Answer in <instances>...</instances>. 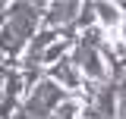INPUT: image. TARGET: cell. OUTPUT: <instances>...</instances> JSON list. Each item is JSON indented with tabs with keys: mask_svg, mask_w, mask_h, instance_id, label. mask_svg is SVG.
<instances>
[{
	"mask_svg": "<svg viewBox=\"0 0 126 119\" xmlns=\"http://www.w3.org/2000/svg\"><path fill=\"white\" fill-rule=\"evenodd\" d=\"M69 97V91H63L57 82H50V78H41L35 88H29L25 94V100H22V113L29 119H44V116H54L57 113V107L63 104Z\"/></svg>",
	"mask_w": 126,
	"mask_h": 119,
	"instance_id": "cell-1",
	"label": "cell"
},
{
	"mask_svg": "<svg viewBox=\"0 0 126 119\" xmlns=\"http://www.w3.org/2000/svg\"><path fill=\"white\" fill-rule=\"evenodd\" d=\"M44 10H47V3L13 0V3H10V19H6V25H10L16 35H22L25 41H32L38 31L44 28Z\"/></svg>",
	"mask_w": 126,
	"mask_h": 119,
	"instance_id": "cell-2",
	"label": "cell"
},
{
	"mask_svg": "<svg viewBox=\"0 0 126 119\" xmlns=\"http://www.w3.org/2000/svg\"><path fill=\"white\" fill-rule=\"evenodd\" d=\"M69 60H73V66H76L79 72H82L85 82H92V85H104V82H110L107 66H104V60H101V50H94V47L76 41L73 50H69Z\"/></svg>",
	"mask_w": 126,
	"mask_h": 119,
	"instance_id": "cell-3",
	"label": "cell"
},
{
	"mask_svg": "<svg viewBox=\"0 0 126 119\" xmlns=\"http://www.w3.org/2000/svg\"><path fill=\"white\" fill-rule=\"evenodd\" d=\"M98 119H120V82H104L94 85V94L88 100Z\"/></svg>",
	"mask_w": 126,
	"mask_h": 119,
	"instance_id": "cell-4",
	"label": "cell"
},
{
	"mask_svg": "<svg viewBox=\"0 0 126 119\" xmlns=\"http://www.w3.org/2000/svg\"><path fill=\"white\" fill-rule=\"evenodd\" d=\"M82 10V0H50L44 10V28L69 31L76 25V16Z\"/></svg>",
	"mask_w": 126,
	"mask_h": 119,
	"instance_id": "cell-5",
	"label": "cell"
},
{
	"mask_svg": "<svg viewBox=\"0 0 126 119\" xmlns=\"http://www.w3.org/2000/svg\"><path fill=\"white\" fill-rule=\"evenodd\" d=\"M94 19H98V25L107 31V35L126 25L123 10H120V0H94Z\"/></svg>",
	"mask_w": 126,
	"mask_h": 119,
	"instance_id": "cell-6",
	"label": "cell"
},
{
	"mask_svg": "<svg viewBox=\"0 0 126 119\" xmlns=\"http://www.w3.org/2000/svg\"><path fill=\"white\" fill-rule=\"evenodd\" d=\"M82 110H85V100L79 97V94H69L60 107H57V119H82Z\"/></svg>",
	"mask_w": 126,
	"mask_h": 119,
	"instance_id": "cell-7",
	"label": "cell"
},
{
	"mask_svg": "<svg viewBox=\"0 0 126 119\" xmlns=\"http://www.w3.org/2000/svg\"><path fill=\"white\" fill-rule=\"evenodd\" d=\"M92 25H98V19H94V0H82V10H79L76 16V25H73V31H85V28H92Z\"/></svg>",
	"mask_w": 126,
	"mask_h": 119,
	"instance_id": "cell-8",
	"label": "cell"
},
{
	"mask_svg": "<svg viewBox=\"0 0 126 119\" xmlns=\"http://www.w3.org/2000/svg\"><path fill=\"white\" fill-rule=\"evenodd\" d=\"M6 19H10V3H3V0H0V28L6 25Z\"/></svg>",
	"mask_w": 126,
	"mask_h": 119,
	"instance_id": "cell-9",
	"label": "cell"
}]
</instances>
